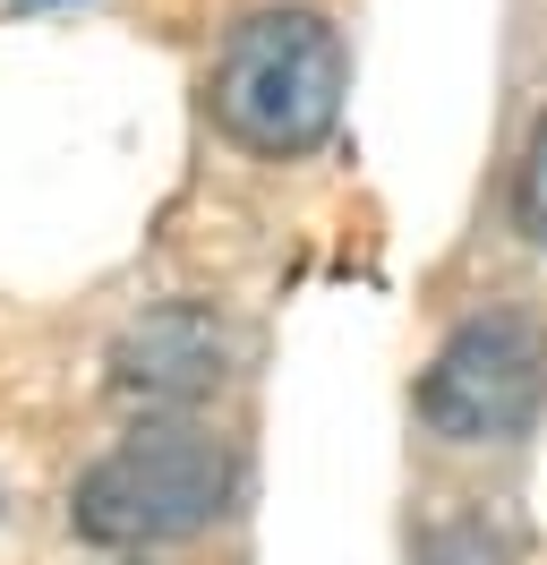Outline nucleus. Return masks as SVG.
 Instances as JSON below:
<instances>
[{
  "label": "nucleus",
  "instance_id": "obj_5",
  "mask_svg": "<svg viewBox=\"0 0 547 565\" xmlns=\"http://www.w3.org/2000/svg\"><path fill=\"white\" fill-rule=\"evenodd\" d=\"M419 565H513V523L496 514H453L419 540Z\"/></svg>",
  "mask_w": 547,
  "mask_h": 565
},
{
  "label": "nucleus",
  "instance_id": "obj_1",
  "mask_svg": "<svg viewBox=\"0 0 547 565\" xmlns=\"http://www.w3.org/2000/svg\"><path fill=\"white\" fill-rule=\"evenodd\" d=\"M351 95V52L317 9H257L239 18L214 61V120L248 154H317Z\"/></svg>",
  "mask_w": 547,
  "mask_h": 565
},
{
  "label": "nucleus",
  "instance_id": "obj_6",
  "mask_svg": "<svg viewBox=\"0 0 547 565\" xmlns=\"http://www.w3.org/2000/svg\"><path fill=\"white\" fill-rule=\"evenodd\" d=\"M513 223L530 232V248H547V120L530 129V154L513 172Z\"/></svg>",
  "mask_w": 547,
  "mask_h": 565
},
{
  "label": "nucleus",
  "instance_id": "obj_2",
  "mask_svg": "<svg viewBox=\"0 0 547 565\" xmlns=\"http://www.w3.org/2000/svg\"><path fill=\"white\" fill-rule=\"evenodd\" d=\"M232 497V446L197 420H146L120 437L111 455L77 480L68 523L95 548H154V540H189L223 514Z\"/></svg>",
  "mask_w": 547,
  "mask_h": 565
},
{
  "label": "nucleus",
  "instance_id": "obj_4",
  "mask_svg": "<svg viewBox=\"0 0 547 565\" xmlns=\"http://www.w3.org/2000/svg\"><path fill=\"white\" fill-rule=\"evenodd\" d=\"M232 377V326L197 309V300H171L111 343V394L137 403L146 420H189L197 403H214V386Z\"/></svg>",
  "mask_w": 547,
  "mask_h": 565
},
{
  "label": "nucleus",
  "instance_id": "obj_3",
  "mask_svg": "<svg viewBox=\"0 0 547 565\" xmlns=\"http://www.w3.org/2000/svg\"><path fill=\"white\" fill-rule=\"evenodd\" d=\"M539 403H547V326L522 309H487V318L453 326L419 377V420L444 446H505L539 420Z\"/></svg>",
  "mask_w": 547,
  "mask_h": 565
}]
</instances>
